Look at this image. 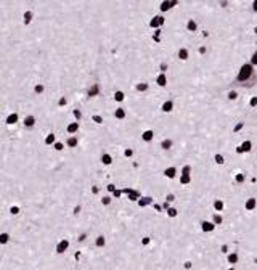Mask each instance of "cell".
I'll return each mask as SVG.
<instances>
[{
  "mask_svg": "<svg viewBox=\"0 0 257 270\" xmlns=\"http://www.w3.org/2000/svg\"><path fill=\"white\" fill-rule=\"evenodd\" d=\"M87 248L97 249L95 246H93V241H92V243H90V241H87V243H85V249H87ZM98 251H104V249H98ZM67 252H72V251L69 249ZM67 252H66V254H67ZM104 252H108V254H110V257H111V259H113V262H114V270H117V268H119V257H117V252H116L113 248H110V249H108V251H104ZM66 254H63V256H66ZM63 256H56V257H51V259H48V261H47V262H45L42 267H40V270H47L50 265H53V264H55L56 261H60V259L63 257ZM74 259H76V257H74ZM76 261H80V259H76Z\"/></svg>",
  "mask_w": 257,
  "mask_h": 270,
  "instance_id": "obj_1",
  "label": "cell"
},
{
  "mask_svg": "<svg viewBox=\"0 0 257 270\" xmlns=\"http://www.w3.org/2000/svg\"><path fill=\"white\" fill-rule=\"evenodd\" d=\"M69 249H71V240L67 236H63V238H60L56 241V245H55V254L56 256H63Z\"/></svg>",
  "mask_w": 257,
  "mask_h": 270,
  "instance_id": "obj_2",
  "label": "cell"
},
{
  "mask_svg": "<svg viewBox=\"0 0 257 270\" xmlns=\"http://www.w3.org/2000/svg\"><path fill=\"white\" fill-rule=\"evenodd\" d=\"M252 71H254V66L251 63L243 64L241 69H239V73H238V80H239V82H244V80H248L252 76Z\"/></svg>",
  "mask_w": 257,
  "mask_h": 270,
  "instance_id": "obj_3",
  "label": "cell"
},
{
  "mask_svg": "<svg viewBox=\"0 0 257 270\" xmlns=\"http://www.w3.org/2000/svg\"><path fill=\"white\" fill-rule=\"evenodd\" d=\"M122 193H124V195H127V199H129V201H132V202H137V201L142 198L140 192H138V190H135V188H130V186L122 188Z\"/></svg>",
  "mask_w": 257,
  "mask_h": 270,
  "instance_id": "obj_4",
  "label": "cell"
},
{
  "mask_svg": "<svg viewBox=\"0 0 257 270\" xmlns=\"http://www.w3.org/2000/svg\"><path fill=\"white\" fill-rule=\"evenodd\" d=\"M93 246L97 249H104L108 246V236L104 233H98L97 236H93Z\"/></svg>",
  "mask_w": 257,
  "mask_h": 270,
  "instance_id": "obj_5",
  "label": "cell"
},
{
  "mask_svg": "<svg viewBox=\"0 0 257 270\" xmlns=\"http://www.w3.org/2000/svg\"><path fill=\"white\" fill-rule=\"evenodd\" d=\"M190 172H191V167L190 166H183V169H182V175H180V183L182 185H188L191 182V175H190Z\"/></svg>",
  "mask_w": 257,
  "mask_h": 270,
  "instance_id": "obj_6",
  "label": "cell"
},
{
  "mask_svg": "<svg viewBox=\"0 0 257 270\" xmlns=\"http://www.w3.org/2000/svg\"><path fill=\"white\" fill-rule=\"evenodd\" d=\"M18 121H19V114L15 111V113H10V114H7L5 116V119H3V122L8 126V127H15L16 124H18Z\"/></svg>",
  "mask_w": 257,
  "mask_h": 270,
  "instance_id": "obj_7",
  "label": "cell"
},
{
  "mask_svg": "<svg viewBox=\"0 0 257 270\" xmlns=\"http://www.w3.org/2000/svg\"><path fill=\"white\" fill-rule=\"evenodd\" d=\"M100 95H101L100 84H98V82L92 84V85H90V89L87 90V97H88V98H97V97H100Z\"/></svg>",
  "mask_w": 257,
  "mask_h": 270,
  "instance_id": "obj_8",
  "label": "cell"
},
{
  "mask_svg": "<svg viewBox=\"0 0 257 270\" xmlns=\"http://www.w3.org/2000/svg\"><path fill=\"white\" fill-rule=\"evenodd\" d=\"M35 124H37V117H35L34 114H28V116H24V119H23V126H24V129H32Z\"/></svg>",
  "mask_w": 257,
  "mask_h": 270,
  "instance_id": "obj_9",
  "label": "cell"
},
{
  "mask_svg": "<svg viewBox=\"0 0 257 270\" xmlns=\"http://www.w3.org/2000/svg\"><path fill=\"white\" fill-rule=\"evenodd\" d=\"M164 24V16H161V15H158V16H153L151 18V21H150V28L151 29H161V26Z\"/></svg>",
  "mask_w": 257,
  "mask_h": 270,
  "instance_id": "obj_10",
  "label": "cell"
},
{
  "mask_svg": "<svg viewBox=\"0 0 257 270\" xmlns=\"http://www.w3.org/2000/svg\"><path fill=\"white\" fill-rule=\"evenodd\" d=\"M85 251H97V252H101V254H104V256H106V257H108V259H110V261H111V264H113V270H114V262H113V259H111V257H110V254H108V252H104V251H98V249H92V248H87V249H85ZM85 251H84V252H85ZM66 256H72V252H67V254H66ZM66 256H63V257H61V259H64V257H66ZM72 257H74V256H72ZM82 257H84V256H82ZM61 259H60V261H61ZM60 261H56V262H55V264H58V262H60ZM55 264H53V265H55ZM53 265H50V267H48V268H47V270H50V268H51V267H53Z\"/></svg>",
  "mask_w": 257,
  "mask_h": 270,
  "instance_id": "obj_11",
  "label": "cell"
},
{
  "mask_svg": "<svg viewBox=\"0 0 257 270\" xmlns=\"http://www.w3.org/2000/svg\"><path fill=\"white\" fill-rule=\"evenodd\" d=\"M80 129V122H76V121H72V122H69L66 126V133H69V135H77Z\"/></svg>",
  "mask_w": 257,
  "mask_h": 270,
  "instance_id": "obj_12",
  "label": "cell"
},
{
  "mask_svg": "<svg viewBox=\"0 0 257 270\" xmlns=\"http://www.w3.org/2000/svg\"><path fill=\"white\" fill-rule=\"evenodd\" d=\"M34 11L32 10H24V13H23V24L24 26H29L32 21H34Z\"/></svg>",
  "mask_w": 257,
  "mask_h": 270,
  "instance_id": "obj_13",
  "label": "cell"
},
{
  "mask_svg": "<svg viewBox=\"0 0 257 270\" xmlns=\"http://www.w3.org/2000/svg\"><path fill=\"white\" fill-rule=\"evenodd\" d=\"M11 243V233L3 230V232H0V246H8Z\"/></svg>",
  "mask_w": 257,
  "mask_h": 270,
  "instance_id": "obj_14",
  "label": "cell"
},
{
  "mask_svg": "<svg viewBox=\"0 0 257 270\" xmlns=\"http://www.w3.org/2000/svg\"><path fill=\"white\" fill-rule=\"evenodd\" d=\"M56 143V133L55 132H48L45 135V138H44V145L45 146H53Z\"/></svg>",
  "mask_w": 257,
  "mask_h": 270,
  "instance_id": "obj_15",
  "label": "cell"
},
{
  "mask_svg": "<svg viewBox=\"0 0 257 270\" xmlns=\"http://www.w3.org/2000/svg\"><path fill=\"white\" fill-rule=\"evenodd\" d=\"M66 146L67 148H72V150H74V148H77L79 146V137H77V135H71V137H67L66 138Z\"/></svg>",
  "mask_w": 257,
  "mask_h": 270,
  "instance_id": "obj_16",
  "label": "cell"
},
{
  "mask_svg": "<svg viewBox=\"0 0 257 270\" xmlns=\"http://www.w3.org/2000/svg\"><path fill=\"white\" fill-rule=\"evenodd\" d=\"M137 204H138L140 209H143V208H146V206L153 204V198H151V196H142V198L137 201Z\"/></svg>",
  "mask_w": 257,
  "mask_h": 270,
  "instance_id": "obj_17",
  "label": "cell"
},
{
  "mask_svg": "<svg viewBox=\"0 0 257 270\" xmlns=\"http://www.w3.org/2000/svg\"><path fill=\"white\" fill-rule=\"evenodd\" d=\"M153 138H154V130H151V129H148V130L142 132V140H143V142H146V143H150V142H153Z\"/></svg>",
  "mask_w": 257,
  "mask_h": 270,
  "instance_id": "obj_18",
  "label": "cell"
},
{
  "mask_svg": "<svg viewBox=\"0 0 257 270\" xmlns=\"http://www.w3.org/2000/svg\"><path fill=\"white\" fill-rule=\"evenodd\" d=\"M214 228H215V225H214L212 222H209V220L201 222V230L204 232V233H211V232H214Z\"/></svg>",
  "mask_w": 257,
  "mask_h": 270,
  "instance_id": "obj_19",
  "label": "cell"
},
{
  "mask_svg": "<svg viewBox=\"0 0 257 270\" xmlns=\"http://www.w3.org/2000/svg\"><path fill=\"white\" fill-rule=\"evenodd\" d=\"M100 161H101L103 166H111V164H113V156H111L110 153H101Z\"/></svg>",
  "mask_w": 257,
  "mask_h": 270,
  "instance_id": "obj_20",
  "label": "cell"
},
{
  "mask_svg": "<svg viewBox=\"0 0 257 270\" xmlns=\"http://www.w3.org/2000/svg\"><path fill=\"white\" fill-rule=\"evenodd\" d=\"M174 110V100H166L164 103L161 105V111L162 113H170Z\"/></svg>",
  "mask_w": 257,
  "mask_h": 270,
  "instance_id": "obj_21",
  "label": "cell"
},
{
  "mask_svg": "<svg viewBox=\"0 0 257 270\" xmlns=\"http://www.w3.org/2000/svg\"><path fill=\"white\" fill-rule=\"evenodd\" d=\"M126 116H127L126 108H116V110H114V119H117V121H124V119H126Z\"/></svg>",
  "mask_w": 257,
  "mask_h": 270,
  "instance_id": "obj_22",
  "label": "cell"
},
{
  "mask_svg": "<svg viewBox=\"0 0 257 270\" xmlns=\"http://www.w3.org/2000/svg\"><path fill=\"white\" fill-rule=\"evenodd\" d=\"M21 208L18 206V204H11L10 208H8V214L11 215V217H18V215H21Z\"/></svg>",
  "mask_w": 257,
  "mask_h": 270,
  "instance_id": "obj_23",
  "label": "cell"
},
{
  "mask_svg": "<svg viewBox=\"0 0 257 270\" xmlns=\"http://www.w3.org/2000/svg\"><path fill=\"white\" fill-rule=\"evenodd\" d=\"M45 93V85L42 84V82H37L35 85H34V95H37V97H42Z\"/></svg>",
  "mask_w": 257,
  "mask_h": 270,
  "instance_id": "obj_24",
  "label": "cell"
},
{
  "mask_svg": "<svg viewBox=\"0 0 257 270\" xmlns=\"http://www.w3.org/2000/svg\"><path fill=\"white\" fill-rule=\"evenodd\" d=\"M159 146H161V150H166L167 151V150H170V148L174 146V140L172 138H164V140L161 142Z\"/></svg>",
  "mask_w": 257,
  "mask_h": 270,
  "instance_id": "obj_25",
  "label": "cell"
},
{
  "mask_svg": "<svg viewBox=\"0 0 257 270\" xmlns=\"http://www.w3.org/2000/svg\"><path fill=\"white\" fill-rule=\"evenodd\" d=\"M177 3H179V2H174V0H172V2H161L159 10H161V11H169L172 7H175Z\"/></svg>",
  "mask_w": 257,
  "mask_h": 270,
  "instance_id": "obj_26",
  "label": "cell"
},
{
  "mask_svg": "<svg viewBox=\"0 0 257 270\" xmlns=\"http://www.w3.org/2000/svg\"><path fill=\"white\" fill-rule=\"evenodd\" d=\"M164 175L167 179H175V177H177V169H175L174 166H170V167H167L164 170Z\"/></svg>",
  "mask_w": 257,
  "mask_h": 270,
  "instance_id": "obj_27",
  "label": "cell"
},
{
  "mask_svg": "<svg viewBox=\"0 0 257 270\" xmlns=\"http://www.w3.org/2000/svg\"><path fill=\"white\" fill-rule=\"evenodd\" d=\"M156 84H158L159 87H166V85H167V76L161 73V74L156 77Z\"/></svg>",
  "mask_w": 257,
  "mask_h": 270,
  "instance_id": "obj_28",
  "label": "cell"
},
{
  "mask_svg": "<svg viewBox=\"0 0 257 270\" xmlns=\"http://www.w3.org/2000/svg\"><path fill=\"white\" fill-rule=\"evenodd\" d=\"M113 98H114V101H117V103H122V101L126 100V93H124L122 90H116L114 95H113Z\"/></svg>",
  "mask_w": 257,
  "mask_h": 270,
  "instance_id": "obj_29",
  "label": "cell"
},
{
  "mask_svg": "<svg viewBox=\"0 0 257 270\" xmlns=\"http://www.w3.org/2000/svg\"><path fill=\"white\" fill-rule=\"evenodd\" d=\"M151 240H153V238H151L150 235H143L142 240H140V246H142V248H148V246L151 245Z\"/></svg>",
  "mask_w": 257,
  "mask_h": 270,
  "instance_id": "obj_30",
  "label": "cell"
},
{
  "mask_svg": "<svg viewBox=\"0 0 257 270\" xmlns=\"http://www.w3.org/2000/svg\"><path fill=\"white\" fill-rule=\"evenodd\" d=\"M227 261H228V264H232V265L238 264V261H239V257H238V252H230V254L227 256Z\"/></svg>",
  "mask_w": 257,
  "mask_h": 270,
  "instance_id": "obj_31",
  "label": "cell"
},
{
  "mask_svg": "<svg viewBox=\"0 0 257 270\" xmlns=\"http://www.w3.org/2000/svg\"><path fill=\"white\" fill-rule=\"evenodd\" d=\"M177 57H179V60L185 61V60H188V57H190V53H188V50H186L185 47H182V48L179 50V53H177Z\"/></svg>",
  "mask_w": 257,
  "mask_h": 270,
  "instance_id": "obj_32",
  "label": "cell"
},
{
  "mask_svg": "<svg viewBox=\"0 0 257 270\" xmlns=\"http://www.w3.org/2000/svg\"><path fill=\"white\" fill-rule=\"evenodd\" d=\"M148 89H150V85H148L146 82H138L137 85H135V90H137V92H140V93H145V92H148Z\"/></svg>",
  "mask_w": 257,
  "mask_h": 270,
  "instance_id": "obj_33",
  "label": "cell"
},
{
  "mask_svg": "<svg viewBox=\"0 0 257 270\" xmlns=\"http://www.w3.org/2000/svg\"><path fill=\"white\" fill-rule=\"evenodd\" d=\"M196 29H198V24H196L195 19H190L186 23V31L188 32H196Z\"/></svg>",
  "mask_w": 257,
  "mask_h": 270,
  "instance_id": "obj_34",
  "label": "cell"
},
{
  "mask_svg": "<svg viewBox=\"0 0 257 270\" xmlns=\"http://www.w3.org/2000/svg\"><path fill=\"white\" fill-rule=\"evenodd\" d=\"M100 202H101V206H111V202H113V196L111 195H106V196H103L101 199H100Z\"/></svg>",
  "mask_w": 257,
  "mask_h": 270,
  "instance_id": "obj_35",
  "label": "cell"
},
{
  "mask_svg": "<svg viewBox=\"0 0 257 270\" xmlns=\"http://www.w3.org/2000/svg\"><path fill=\"white\" fill-rule=\"evenodd\" d=\"M71 214H72V217H79V215L82 214V204H76L71 209Z\"/></svg>",
  "mask_w": 257,
  "mask_h": 270,
  "instance_id": "obj_36",
  "label": "cell"
},
{
  "mask_svg": "<svg viewBox=\"0 0 257 270\" xmlns=\"http://www.w3.org/2000/svg\"><path fill=\"white\" fill-rule=\"evenodd\" d=\"M72 116L76 119V122H80L82 121V110H79V108H74L72 110Z\"/></svg>",
  "mask_w": 257,
  "mask_h": 270,
  "instance_id": "obj_37",
  "label": "cell"
},
{
  "mask_svg": "<svg viewBox=\"0 0 257 270\" xmlns=\"http://www.w3.org/2000/svg\"><path fill=\"white\" fill-rule=\"evenodd\" d=\"M244 208H246V211H254V209H255V199H254V198H249V199L246 201Z\"/></svg>",
  "mask_w": 257,
  "mask_h": 270,
  "instance_id": "obj_38",
  "label": "cell"
},
{
  "mask_svg": "<svg viewBox=\"0 0 257 270\" xmlns=\"http://www.w3.org/2000/svg\"><path fill=\"white\" fill-rule=\"evenodd\" d=\"M90 119H92V122H95V124H98V126L104 122V119H103V116H101V114H93Z\"/></svg>",
  "mask_w": 257,
  "mask_h": 270,
  "instance_id": "obj_39",
  "label": "cell"
},
{
  "mask_svg": "<svg viewBox=\"0 0 257 270\" xmlns=\"http://www.w3.org/2000/svg\"><path fill=\"white\" fill-rule=\"evenodd\" d=\"M251 148H252V143H251V140H246L244 143L241 145V150H243V153H249V151H251Z\"/></svg>",
  "mask_w": 257,
  "mask_h": 270,
  "instance_id": "obj_40",
  "label": "cell"
},
{
  "mask_svg": "<svg viewBox=\"0 0 257 270\" xmlns=\"http://www.w3.org/2000/svg\"><path fill=\"white\" fill-rule=\"evenodd\" d=\"M223 208H225V202H223L222 199H217V201H214V209L217 211V212H219V211H222Z\"/></svg>",
  "mask_w": 257,
  "mask_h": 270,
  "instance_id": "obj_41",
  "label": "cell"
},
{
  "mask_svg": "<svg viewBox=\"0 0 257 270\" xmlns=\"http://www.w3.org/2000/svg\"><path fill=\"white\" fill-rule=\"evenodd\" d=\"M166 212H167V217H169V219H174V217H177V214H179V211L175 209V208H172V206H170V208H169V209H167Z\"/></svg>",
  "mask_w": 257,
  "mask_h": 270,
  "instance_id": "obj_42",
  "label": "cell"
},
{
  "mask_svg": "<svg viewBox=\"0 0 257 270\" xmlns=\"http://www.w3.org/2000/svg\"><path fill=\"white\" fill-rule=\"evenodd\" d=\"M222 222H223V219H222L220 214H214V215H212V224H214V225H220Z\"/></svg>",
  "mask_w": 257,
  "mask_h": 270,
  "instance_id": "obj_43",
  "label": "cell"
},
{
  "mask_svg": "<svg viewBox=\"0 0 257 270\" xmlns=\"http://www.w3.org/2000/svg\"><path fill=\"white\" fill-rule=\"evenodd\" d=\"M51 148H53V150H55V151H63V150H64V143H63V142H58V140H56V143L53 145Z\"/></svg>",
  "mask_w": 257,
  "mask_h": 270,
  "instance_id": "obj_44",
  "label": "cell"
},
{
  "mask_svg": "<svg viewBox=\"0 0 257 270\" xmlns=\"http://www.w3.org/2000/svg\"><path fill=\"white\" fill-rule=\"evenodd\" d=\"M56 105H58V108H64V106L67 105V98H66L64 95H63V97H60V98H58V103H56Z\"/></svg>",
  "mask_w": 257,
  "mask_h": 270,
  "instance_id": "obj_45",
  "label": "cell"
},
{
  "mask_svg": "<svg viewBox=\"0 0 257 270\" xmlns=\"http://www.w3.org/2000/svg\"><path fill=\"white\" fill-rule=\"evenodd\" d=\"M87 241H88V240H87ZM110 248H113V249H114V251L117 252V249H116L114 246H110ZM51 257H56V256H50V257H48V259H51ZM117 257H119V267H120V256H119V252H117ZM48 259H47V261H48ZM47 261H44V262H42V265H44V264H45ZM42 265H40V267H42ZM40 267H39V270H40ZM117 270H119V268H117Z\"/></svg>",
  "mask_w": 257,
  "mask_h": 270,
  "instance_id": "obj_46",
  "label": "cell"
},
{
  "mask_svg": "<svg viewBox=\"0 0 257 270\" xmlns=\"http://www.w3.org/2000/svg\"><path fill=\"white\" fill-rule=\"evenodd\" d=\"M133 154H135V151L132 150V148H126V150H124V156H126L127 159H129V158H132Z\"/></svg>",
  "mask_w": 257,
  "mask_h": 270,
  "instance_id": "obj_47",
  "label": "cell"
},
{
  "mask_svg": "<svg viewBox=\"0 0 257 270\" xmlns=\"http://www.w3.org/2000/svg\"><path fill=\"white\" fill-rule=\"evenodd\" d=\"M106 190H108V193L113 195V193L116 192V185H114V183H108V185H106Z\"/></svg>",
  "mask_w": 257,
  "mask_h": 270,
  "instance_id": "obj_48",
  "label": "cell"
},
{
  "mask_svg": "<svg viewBox=\"0 0 257 270\" xmlns=\"http://www.w3.org/2000/svg\"><path fill=\"white\" fill-rule=\"evenodd\" d=\"M90 193H92V195H98V193H100V186H98V185H92V186H90Z\"/></svg>",
  "mask_w": 257,
  "mask_h": 270,
  "instance_id": "obj_49",
  "label": "cell"
},
{
  "mask_svg": "<svg viewBox=\"0 0 257 270\" xmlns=\"http://www.w3.org/2000/svg\"><path fill=\"white\" fill-rule=\"evenodd\" d=\"M214 159H215V163H217V164H223V163H225V159H223L222 154H215Z\"/></svg>",
  "mask_w": 257,
  "mask_h": 270,
  "instance_id": "obj_50",
  "label": "cell"
},
{
  "mask_svg": "<svg viewBox=\"0 0 257 270\" xmlns=\"http://www.w3.org/2000/svg\"><path fill=\"white\" fill-rule=\"evenodd\" d=\"M236 98H238V92L236 90H232L228 93V100H236Z\"/></svg>",
  "mask_w": 257,
  "mask_h": 270,
  "instance_id": "obj_51",
  "label": "cell"
},
{
  "mask_svg": "<svg viewBox=\"0 0 257 270\" xmlns=\"http://www.w3.org/2000/svg\"><path fill=\"white\" fill-rule=\"evenodd\" d=\"M111 196H113V198H116V199H117V198H120V196H122V190H120V188H116V192H114Z\"/></svg>",
  "mask_w": 257,
  "mask_h": 270,
  "instance_id": "obj_52",
  "label": "cell"
},
{
  "mask_svg": "<svg viewBox=\"0 0 257 270\" xmlns=\"http://www.w3.org/2000/svg\"><path fill=\"white\" fill-rule=\"evenodd\" d=\"M191 267H193V262L191 261H185L183 262V268L185 270H191Z\"/></svg>",
  "mask_w": 257,
  "mask_h": 270,
  "instance_id": "obj_53",
  "label": "cell"
},
{
  "mask_svg": "<svg viewBox=\"0 0 257 270\" xmlns=\"http://www.w3.org/2000/svg\"><path fill=\"white\" fill-rule=\"evenodd\" d=\"M167 68H169V64H167V63H161V66H159V69H161V73H162V74H166V71H167Z\"/></svg>",
  "mask_w": 257,
  "mask_h": 270,
  "instance_id": "obj_54",
  "label": "cell"
},
{
  "mask_svg": "<svg viewBox=\"0 0 257 270\" xmlns=\"http://www.w3.org/2000/svg\"><path fill=\"white\" fill-rule=\"evenodd\" d=\"M166 201L169 202V204H170V202H174V201H175V195H174V193H169V195L166 196Z\"/></svg>",
  "mask_w": 257,
  "mask_h": 270,
  "instance_id": "obj_55",
  "label": "cell"
},
{
  "mask_svg": "<svg viewBox=\"0 0 257 270\" xmlns=\"http://www.w3.org/2000/svg\"><path fill=\"white\" fill-rule=\"evenodd\" d=\"M235 179H236V182H238V183H243V182H244V174H236V177H235Z\"/></svg>",
  "mask_w": 257,
  "mask_h": 270,
  "instance_id": "obj_56",
  "label": "cell"
},
{
  "mask_svg": "<svg viewBox=\"0 0 257 270\" xmlns=\"http://www.w3.org/2000/svg\"><path fill=\"white\" fill-rule=\"evenodd\" d=\"M251 64H252V66H257V51L254 53L252 58H251Z\"/></svg>",
  "mask_w": 257,
  "mask_h": 270,
  "instance_id": "obj_57",
  "label": "cell"
},
{
  "mask_svg": "<svg viewBox=\"0 0 257 270\" xmlns=\"http://www.w3.org/2000/svg\"><path fill=\"white\" fill-rule=\"evenodd\" d=\"M220 252L228 254V246H227V245H222V246H220Z\"/></svg>",
  "mask_w": 257,
  "mask_h": 270,
  "instance_id": "obj_58",
  "label": "cell"
},
{
  "mask_svg": "<svg viewBox=\"0 0 257 270\" xmlns=\"http://www.w3.org/2000/svg\"><path fill=\"white\" fill-rule=\"evenodd\" d=\"M249 105H251V106H257V97H252V98L249 100Z\"/></svg>",
  "mask_w": 257,
  "mask_h": 270,
  "instance_id": "obj_59",
  "label": "cell"
},
{
  "mask_svg": "<svg viewBox=\"0 0 257 270\" xmlns=\"http://www.w3.org/2000/svg\"><path fill=\"white\" fill-rule=\"evenodd\" d=\"M243 126H244V124H243V122L236 124V126H235V129H233V132H238V130H241V129H243Z\"/></svg>",
  "mask_w": 257,
  "mask_h": 270,
  "instance_id": "obj_60",
  "label": "cell"
},
{
  "mask_svg": "<svg viewBox=\"0 0 257 270\" xmlns=\"http://www.w3.org/2000/svg\"><path fill=\"white\" fill-rule=\"evenodd\" d=\"M153 208H154V211H156V212H162V208H161V204H153Z\"/></svg>",
  "mask_w": 257,
  "mask_h": 270,
  "instance_id": "obj_61",
  "label": "cell"
},
{
  "mask_svg": "<svg viewBox=\"0 0 257 270\" xmlns=\"http://www.w3.org/2000/svg\"><path fill=\"white\" fill-rule=\"evenodd\" d=\"M252 10L257 11V0H255V2H252Z\"/></svg>",
  "mask_w": 257,
  "mask_h": 270,
  "instance_id": "obj_62",
  "label": "cell"
},
{
  "mask_svg": "<svg viewBox=\"0 0 257 270\" xmlns=\"http://www.w3.org/2000/svg\"><path fill=\"white\" fill-rule=\"evenodd\" d=\"M228 270H235V267H230V268H228Z\"/></svg>",
  "mask_w": 257,
  "mask_h": 270,
  "instance_id": "obj_63",
  "label": "cell"
},
{
  "mask_svg": "<svg viewBox=\"0 0 257 270\" xmlns=\"http://www.w3.org/2000/svg\"><path fill=\"white\" fill-rule=\"evenodd\" d=\"M254 32H255V34H257V26H255V29H254Z\"/></svg>",
  "mask_w": 257,
  "mask_h": 270,
  "instance_id": "obj_64",
  "label": "cell"
}]
</instances>
